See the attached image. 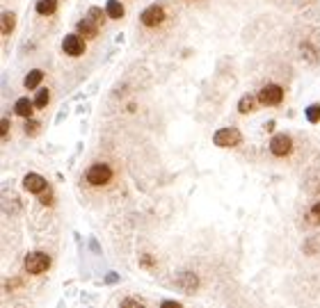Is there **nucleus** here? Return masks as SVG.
Segmentation results:
<instances>
[{"label": "nucleus", "mask_w": 320, "mask_h": 308, "mask_svg": "<svg viewBox=\"0 0 320 308\" xmlns=\"http://www.w3.org/2000/svg\"><path fill=\"white\" fill-rule=\"evenodd\" d=\"M78 34H85V37H96L99 34V27H96V21H92V19H82L78 23Z\"/></svg>", "instance_id": "10"}, {"label": "nucleus", "mask_w": 320, "mask_h": 308, "mask_svg": "<svg viewBox=\"0 0 320 308\" xmlns=\"http://www.w3.org/2000/svg\"><path fill=\"white\" fill-rule=\"evenodd\" d=\"M89 19L96 21V23H101V21H103V12H101L99 7H92V9H89Z\"/></svg>", "instance_id": "20"}, {"label": "nucleus", "mask_w": 320, "mask_h": 308, "mask_svg": "<svg viewBox=\"0 0 320 308\" xmlns=\"http://www.w3.org/2000/svg\"><path fill=\"white\" fill-rule=\"evenodd\" d=\"M259 101L263 105H279L284 101V89L279 85H266L259 92Z\"/></svg>", "instance_id": "4"}, {"label": "nucleus", "mask_w": 320, "mask_h": 308, "mask_svg": "<svg viewBox=\"0 0 320 308\" xmlns=\"http://www.w3.org/2000/svg\"><path fill=\"white\" fill-rule=\"evenodd\" d=\"M2 142H7V139H9V121H7V119H2Z\"/></svg>", "instance_id": "22"}, {"label": "nucleus", "mask_w": 320, "mask_h": 308, "mask_svg": "<svg viewBox=\"0 0 320 308\" xmlns=\"http://www.w3.org/2000/svg\"><path fill=\"white\" fill-rule=\"evenodd\" d=\"M23 265H26V272H30V274H44L51 267V256L44 251H34V254H27Z\"/></svg>", "instance_id": "1"}, {"label": "nucleus", "mask_w": 320, "mask_h": 308, "mask_svg": "<svg viewBox=\"0 0 320 308\" xmlns=\"http://www.w3.org/2000/svg\"><path fill=\"white\" fill-rule=\"evenodd\" d=\"M291 149H293V142H291L288 135H274L272 142H270V151L277 157H286L291 153Z\"/></svg>", "instance_id": "6"}, {"label": "nucleus", "mask_w": 320, "mask_h": 308, "mask_svg": "<svg viewBox=\"0 0 320 308\" xmlns=\"http://www.w3.org/2000/svg\"><path fill=\"white\" fill-rule=\"evenodd\" d=\"M309 217H311V222H314V224H320V204H316L314 208H311Z\"/></svg>", "instance_id": "21"}, {"label": "nucleus", "mask_w": 320, "mask_h": 308, "mask_svg": "<svg viewBox=\"0 0 320 308\" xmlns=\"http://www.w3.org/2000/svg\"><path fill=\"white\" fill-rule=\"evenodd\" d=\"M179 285H181L183 290H186V292H192V290L197 288V276L190 274V272L181 274V276H179Z\"/></svg>", "instance_id": "12"}, {"label": "nucleus", "mask_w": 320, "mask_h": 308, "mask_svg": "<svg viewBox=\"0 0 320 308\" xmlns=\"http://www.w3.org/2000/svg\"><path fill=\"white\" fill-rule=\"evenodd\" d=\"M106 14L110 16V19H121V16H124V5L117 2V0H107Z\"/></svg>", "instance_id": "13"}, {"label": "nucleus", "mask_w": 320, "mask_h": 308, "mask_svg": "<svg viewBox=\"0 0 320 308\" xmlns=\"http://www.w3.org/2000/svg\"><path fill=\"white\" fill-rule=\"evenodd\" d=\"M41 204H44V205L51 204V194H44V197H41Z\"/></svg>", "instance_id": "25"}, {"label": "nucleus", "mask_w": 320, "mask_h": 308, "mask_svg": "<svg viewBox=\"0 0 320 308\" xmlns=\"http://www.w3.org/2000/svg\"><path fill=\"white\" fill-rule=\"evenodd\" d=\"M213 142L217 146H236L242 142V135L236 128H222V130H217L213 135Z\"/></svg>", "instance_id": "3"}, {"label": "nucleus", "mask_w": 320, "mask_h": 308, "mask_svg": "<svg viewBox=\"0 0 320 308\" xmlns=\"http://www.w3.org/2000/svg\"><path fill=\"white\" fill-rule=\"evenodd\" d=\"M62 51L71 55V57H80L85 52V41H82L80 34H67L64 41H62Z\"/></svg>", "instance_id": "5"}, {"label": "nucleus", "mask_w": 320, "mask_h": 308, "mask_svg": "<svg viewBox=\"0 0 320 308\" xmlns=\"http://www.w3.org/2000/svg\"><path fill=\"white\" fill-rule=\"evenodd\" d=\"M55 9H57V0H39L37 2V12L41 16H51V14H55Z\"/></svg>", "instance_id": "14"}, {"label": "nucleus", "mask_w": 320, "mask_h": 308, "mask_svg": "<svg viewBox=\"0 0 320 308\" xmlns=\"http://www.w3.org/2000/svg\"><path fill=\"white\" fill-rule=\"evenodd\" d=\"M307 119L311 121V124H318V121H320V105L318 103H314L307 110Z\"/></svg>", "instance_id": "18"}, {"label": "nucleus", "mask_w": 320, "mask_h": 308, "mask_svg": "<svg viewBox=\"0 0 320 308\" xmlns=\"http://www.w3.org/2000/svg\"><path fill=\"white\" fill-rule=\"evenodd\" d=\"M34 107H37V105H34V101H30V99H19V101H16V105H14L16 114H19V117H26V119L32 117Z\"/></svg>", "instance_id": "9"}, {"label": "nucleus", "mask_w": 320, "mask_h": 308, "mask_svg": "<svg viewBox=\"0 0 320 308\" xmlns=\"http://www.w3.org/2000/svg\"><path fill=\"white\" fill-rule=\"evenodd\" d=\"M41 78H44V71H39V69H34V71H30L26 76V80H23V85H26V89H37L41 82Z\"/></svg>", "instance_id": "11"}, {"label": "nucleus", "mask_w": 320, "mask_h": 308, "mask_svg": "<svg viewBox=\"0 0 320 308\" xmlns=\"http://www.w3.org/2000/svg\"><path fill=\"white\" fill-rule=\"evenodd\" d=\"M85 178L89 185H106L112 180V169L107 164H94V167H89Z\"/></svg>", "instance_id": "2"}, {"label": "nucleus", "mask_w": 320, "mask_h": 308, "mask_svg": "<svg viewBox=\"0 0 320 308\" xmlns=\"http://www.w3.org/2000/svg\"><path fill=\"white\" fill-rule=\"evenodd\" d=\"M14 14L12 12H5L2 14V34H12V30H14Z\"/></svg>", "instance_id": "16"}, {"label": "nucleus", "mask_w": 320, "mask_h": 308, "mask_svg": "<svg viewBox=\"0 0 320 308\" xmlns=\"http://www.w3.org/2000/svg\"><path fill=\"white\" fill-rule=\"evenodd\" d=\"M254 105H256V99L247 94V96H242V99H240V103H238V112H240V114H247V112L256 110Z\"/></svg>", "instance_id": "15"}, {"label": "nucleus", "mask_w": 320, "mask_h": 308, "mask_svg": "<svg viewBox=\"0 0 320 308\" xmlns=\"http://www.w3.org/2000/svg\"><path fill=\"white\" fill-rule=\"evenodd\" d=\"M23 187H26L27 192H32V194H41V192L46 190V180H44V176H39V174H27V176L23 178Z\"/></svg>", "instance_id": "8"}, {"label": "nucleus", "mask_w": 320, "mask_h": 308, "mask_svg": "<svg viewBox=\"0 0 320 308\" xmlns=\"http://www.w3.org/2000/svg\"><path fill=\"white\" fill-rule=\"evenodd\" d=\"M142 265H144V267H151L154 262H151V258H149V256H142Z\"/></svg>", "instance_id": "24"}, {"label": "nucleus", "mask_w": 320, "mask_h": 308, "mask_svg": "<svg viewBox=\"0 0 320 308\" xmlns=\"http://www.w3.org/2000/svg\"><path fill=\"white\" fill-rule=\"evenodd\" d=\"M121 306H142V302H140V299H124V302H121Z\"/></svg>", "instance_id": "23"}, {"label": "nucleus", "mask_w": 320, "mask_h": 308, "mask_svg": "<svg viewBox=\"0 0 320 308\" xmlns=\"http://www.w3.org/2000/svg\"><path fill=\"white\" fill-rule=\"evenodd\" d=\"M162 21H165V9L158 5H151L142 12V23L147 27H156V26H160Z\"/></svg>", "instance_id": "7"}, {"label": "nucleus", "mask_w": 320, "mask_h": 308, "mask_svg": "<svg viewBox=\"0 0 320 308\" xmlns=\"http://www.w3.org/2000/svg\"><path fill=\"white\" fill-rule=\"evenodd\" d=\"M48 101H51V92H48V89H39V94L34 96V105H37V107H46Z\"/></svg>", "instance_id": "17"}, {"label": "nucleus", "mask_w": 320, "mask_h": 308, "mask_svg": "<svg viewBox=\"0 0 320 308\" xmlns=\"http://www.w3.org/2000/svg\"><path fill=\"white\" fill-rule=\"evenodd\" d=\"M39 121H34V119H27V121H26V128H23V130H26V135H32V137H34V135H37V132H39Z\"/></svg>", "instance_id": "19"}]
</instances>
